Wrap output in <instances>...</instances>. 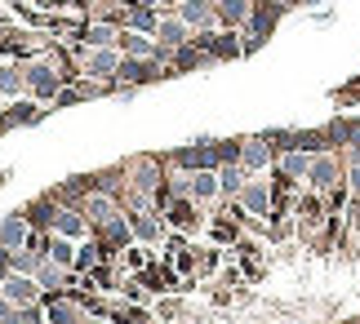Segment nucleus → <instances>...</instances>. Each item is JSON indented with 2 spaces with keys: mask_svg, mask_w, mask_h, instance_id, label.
Instances as JSON below:
<instances>
[{
  "mask_svg": "<svg viewBox=\"0 0 360 324\" xmlns=\"http://www.w3.org/2000/svg\"><path fill=\"white\" fill-rule=\"evenodd\" d=\"M218 182H223L227 191H240L245 187V182H240V169H223V178H218Z\"/></svg>",
  "mask_w": 360,
  "mask_h": 324,
  "instance_id": "5",
  "label": "nucleus"
},
{
  "mask_svg": "<svg viewBox=\"0 0 360 324\" xmlns=\"http://www.w3.org/2000/svg\"><path fill=\"white\" fill-rule=\"evenodd\" d=\"M63 231L72 235V231H80V222H76V214H63Z\"/></svg>",
  "mask_w": 360,
  "mask_h": 324,
  "instance_id": "9",
  "label": "nucleus"
},
{
  "mask_svg": "<svg viewBox=\"0 0 360 324\" xmlns=\"http://www.w3.org/2000/svg\"><path fill=\"white\" fill-rule=\"evenodd\" d=\"M245 200H249V209H258V214H262V209H267V191H262V187H249Z\"/></svg>",
  "mask_w": 360,
  "mask_h": 324,
  "instance_id": "4",
  "label": "nucleus"
},
{
  "mask_svg": "<svg viewBox=\"0 0 360 324\" xmlns=\"http://www.w3.org/2000/svg\"><path fill=\"white\" fill-rule=\"evenodd\" d=\"M347 182H352V191H356V195H360V164H356V169H352V178H347Z\"/></svg>",
  "mask_w": 360,
  "mask_h": 324,
  "instance_id": "10",
  "label": "nucleus"
},
{
  "mask_svg": "<svg viewBox=\"0 0 360 324\" xmlns=\"http://www.w3.org/2000/svg\"><path fill=\"white\" fill-rule=\"evenodd\" d=\"M307 178H311V187L325 191V187H334V182H338V164L329 160V156H321V160H311V174Z\"/></svg>",
  "mask_w": 360,
  "mask_h": 324,
  "instance_id": "1",
  "label": "nucleus"
},
{
  "mask_svg": "<svg viewBox=\"0 0 360 324\" xmlns=\"http://www.w3.org/2000/svg\"><path fill=\"white\" fill-rule=\"evenodd\" d=\"M9 298H32V285H27V280H9Z\"/></svg>",
  "mask_w": 360,
  "mask_h": 324,
  "instance_id": "6",
  "label": "nucleus"
},
{
  "mask_svg": "<svg viewBox=\"0 0 360 324\" xmlns=\"http://www.w3.org/2000/svg\"><path fill=\"white\" fill-rule=\"evenodd\" d=\"M49 253H53V258H58V262H67V258H72V249H67L63 240H53V245H49Z\"/></svg>",
  "mask_w": 360,
  "mask_h": 324,
  "instance_id": "7",
  "label": "nucleus"
},
{
  "mask_svg": "<svg viewBox=\"0 0 360 324\" xmlns=\"http://www.w3.org/2000/svg\"><path fill=\"white\" fill-rule=\"evenodd\" d=\"M245 164H249V169H262V164H267V147H258V143H254V147L245 151Z\"/></svg>",
  "mask_w": 360,
  "mask_h": 324,
  "instance_id": "2",
  "label": "nucleus"
},
{
  "mask_svg": "<svg viewBox=\"0 0 360 324\" xmlns=\"http://www.w3.org/2000/svg\"><path fill=\"white\" fill-rule=\"evenodd\" d=\"M196 195H214V178H210V174L196 178Z\"/></svg>",
  "mask_w": 360,
  "mask_h": 324,
  "instance_id": "8",
  "label": "nucleus"
},
{
  "mask_svg": "<svg viewBox=\"0 0 360 324\" xmlns=\"http://www.w3.org/2000/svg\"><path fill=\"white\" fill-rule=\"evenodd\" d=\"M0 240H5V245H18L22 240V222H5V227H0Z\"/></svg>",
  "mask_w": 360,
  "mask_h": 324,
  "instance_id": "3",
  "label": "nucleus"
}]
</instances>
